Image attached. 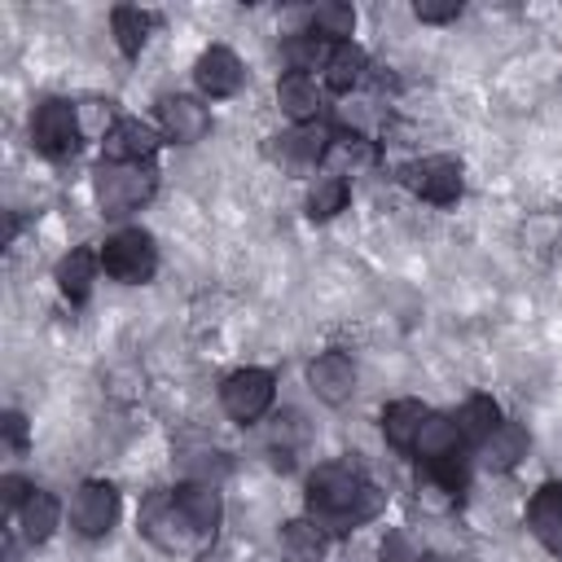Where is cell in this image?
<instances>
[{"label": "cell", "instance_id": "2", "mask_svg": "<svg viewBox=\"0 0 562 562\" xmlns=\"http://www.w3.org/2000/svg\"><path fill=\"white\" fill-rule=\"evenodd\" d=\"M140 536L154 540L162 553H202V549L215 544L211 536H202L189 522V514L180 509L176 492H149L145 496V505H140Z\"/></svg>", "mask_w": 562, "mask_h": 562}, {"label": "cell", "instance_id": "16", "mask_svg": "<svg viewBox=\"0 0 562 562\" xmlns=\"http://www.w3.org/2000/svg\"><path fill=\"white\" fill-rule=\"evenodd\" d=\"M277 105H281L285 119H294V127L299 123H316L321 119V88H316V79L303 75V70L281 75L277 79Z\"/></svg>", "mask_w": 562, "mask_h": 562}, {"label": "cell", "instance_id": "34", "mask_svg": "<svg viewBox=\"0 0 562 562\" xmlns=\"http://www.w3.org/2000/svg\"><path fill=\"white\" fill-rule=\"evenodd\" d=\"M0 426H4V439H9V448H13V452H22V448H26V417L9 408Z\"/></svg>", "mask_w": 562, "mask_h": 562}, {"label": "cell", "instance_id": "6", "mask_svg": "<svg viewBox=\"0 0 562 562\" xmlns=\"http://www.w3.org/2000/svg\"><path fill=\"white\" fill-rule=\"evenodd\" d=\"M277 400V378L272 369H237L220 382V404L233 422H259Z\"/></svg>", "mask_w": 562, "mask_h": 562}, {"label": "cell", "instance_id": "20", "mask_svg": "<svg viewBox=\"0 0 562 562\" xmlns=\"http://www.w3.org/2000/svg\"><path fill=\"white\" fill-rule=\"evenodd\" d=\"M13 518H18V531H22L26 544H44V540L57 531V522H61V505H57L53 492L35 487V492L26 496V505H22Z\"/></svg>", "mask_w": 562, "mask_h": 562}, {"label": "cell", "instance_id": "28", "mask_svg": "<svg viewBox=\"0 0 562 562\" xmlns=\"http://www.w3.org/2000/svg\"><path fill=\"white\" fill-rule=\"evenodd\" d=\"M356 31V9L351 4H338V0H325L307 13V35L316 40H334V44H347Z\"/></svg>", "mask_w": 562, "mask_h": 562}, {"label": "cell", "instance_id": "4", "mask_svg": "<svg viewBox=\"0 0 562 562\" xmlns=\"http://www.w3.org/2000/svg\"><path fill=\"white\" fill-rule=\"evenodd\" d=\"M31 140L44 158H70L83 140V123H79V105L66 97H44L31 114Z\"/></svg>", "mask_w": 562, "mask_h": 562}, {"label": "cell", "instance_id": "8", "mask_svg": "<svg viewBox=\"0 0 562 562\" xmlns=\"http://www.w3.org/2000/svg\"><path fill=\"white\" fill-rule=\"evenodd\" d=\"M422 202H435V206H452L457 198H461V162L457 158H448V154H430V158H417V162H408L404 167V176H400Z\"/></svg>", "mask_w": 562, "mask_h": 562}, {"label": "cell", "instance_id": "14", "mask_svg": "<svg viewBox=\"0 0 562 562\" xmlns=\"http://www.w3.org/2000/svg\"><path fill=\"white\" fill-rule=\"evenodd\" d=\"M461 430H457V417L448 413H430L417 430V443H413V457L422 465H439V461H457V448H461Z\"/></svg>", "mask_w": 562, "mask_h": 562}, {"label": "cell", "instance_id": "7", "mask_svg": "<svg viewBox=\"0 0 562 562\" xmlns=\"http://www.w3.org/2000/svg\"><path fill=\"white\" fill-rule=\"evenodd\" d=\"M119 509H123V505H119L114 483H105V479H88V483H79L75 496H70V527H75L83 540H101V536L114 531Z\"/></svg>", "mask_w": 562, "mask_h": 562}, {"label": "cell", "instance_id": "29", "mask_svg": "<svg viewBox=\"0 0 562 562\" xmlns=\"http://www.w3.org/2000/svg\"><path fill=\"white\" fill-rule=\"evenodd\" d=\"M347 198H351V184H347L342 176L321 171V176L307 184V215H312V220H334V215L347 206Z\"/></svg>", "mask_w": 562, "mask_h": 562}, {"label": "cell", "instance_id": "22", "mask_svg": "<svg viewBox=\"0 0 562 562\" xmlns=\"http://www.w3.org/2000/svg\"><path fill=\"white\" fill-rule=\"evenodd\" d=\"M329 176H356L364 167H373V145L360 136V132H334L329 149H325V162H321Z\"/></svg>", "mask_w": 562, "mask_h": 562}, {"label": "cell", "instance_id": "32", "mask_svg": "<svg viewBox=\"0 0 562 562\" xmlns=\"http://www.w3.org/2000/svg\"><path fill=\"white\" fill-rule=\"evenodd\" d=\"M31 492H35V487H31L22 474H4V479H0V505H4L9 514H18V509L26 505Z\"/></svg>", "mask_w": 562, "mask_h": 562}, {"label": "cell", "instance_id": "3", "mask_svg": "<svg viewBox=\"0 0 562 562\" xmlns=\"http://www.w3.org/2000/svg\"><path fill=\"white\" fill-rule=\"evenodd\" d=\"M154 189H158V176L136 162H101L92 171V198H97L101 215H110V220L140 211L154 198Z\"/></svg>", "mask_w": 562, "mask_h": 562}, {"label": "cell", "instance_id": "1", "mask_svg": "<svg viewBox=\"0 0 562 562\" xmlns=\"http://www.w3.org/2000/svg\"><path fill=\"white\" fill-rule=\"evenodd\" d=\"M386 505V492L364 479L360 465L351 461H325L307 479V518L325 527L329 536H342L369 518H378Z\"/></svg>", "mask_w": 562, "mask_h": 562}, {"label": "cell", "instance_id": "30", "mask_svg": "<svg viewBox=\"0 0 562 562\" xmlns=\"http://www.w3.org/2000/svg\"><path fill=\"white\" fill-rule=\"evenodd\" d=\"M378 562H426V544L408 527H391L378 544Z\"/></svg>", "mask_w": 562, "mask_h": 562}, {"label": "cell", "instance_id": "33", "mask_svg": "<svg viewBox=\"0 0 562 562\" xmlns=\"http://www.w3.org/2000/svg\"><path fill=\"white\" fill-rule=\"evenodd\" d=\"M413 13H417L422 22H452V18L461 13V0H417Z\"/></svg>", "mask_w": 562, "mask_h": 562}, {"label": "cell", "instance_id": "23", "mask_svg": "<svg viewBox=\"0 0 562 562\" xmlns=\"http://www.w3.org/2000/svg\"><path fill=\"white\" fill-rule=\"evenodd\" d=\"M176 465L189 483H220L228 474V452L215 448V443H180Z\"/></svg>", "mask_w": 562, "mask_h": 562}, {"label": "cell", "instance_id": "31", "mask_svg": "<svg viewBox=\"0 0 562 562\" xmlns=\"http://www.w3.org/2000/svg\"><path fill=\"white\" fill-rule=\"evenodd\" d=\"M79 123H83L88 136H101V140H105V132H110L119 119L110 114V101H97V97H92V101H79Z\"/></svg>", "mask_w": 562, "mask_h": 562}, {"label": "cell", "instance_id": "17", "mask_svg": "<svg viewBox=\"0 0 562 562\" xmlns=\"http://www.w3.org/2000/svg\"><path fill=\"white\" fill-rule=\"evenodd\" d=\"M531 448V435L518 426V422H501L483 443H479V461L487 470H514Z\"/></svg>", "mask_w": 562, "mask_h": 562}, {"label": "cell", "instance_id": "25", "mask_svg": "<svg viewBox=\"0 0 562 562\" xmlns=\"http://www.w3.org/2000/svg\"><path fill=\"white\" fill-rule=\"evenodd\" d=\"M154 13L149 9H136V4H119L110 13V31H114V44L123 48V57H136L145 44H149V31H154Z\"/></svg>", "mask_w": 562, "mask_h": 562}, {"label": "cell", "instance_id": "26", "mask_svg": "<svg viewBox=\"0 0 562 562\" xmlns=\"http://www.w3.org/2000/svg\"><path fill=\"white\" fill-rule=\"evenodd\" d=\"M501 422H505V417H501V404H496L492 395H470V400L457 408V430H461V439L474 443V448H479Z\"/></svg>", "mask_w": 562, "mask_h": 562}, {"label": "cell", "instance_id": "27", "mask_svg": "<svg viewBox=\"0 0 562 562\" xmlns=\"http://www.w3.org/2000/svg\"><path fill=\"white\" fill-rule=\"evenodd\" d=\"M325 544H329V531L316 527L312 518H294V522L281 527V549H285L290 562H321Z\"/></svg>", "mask_w": 562, "mask_h": 562}, {"label": "cell", "instance_id": "9", "mask_svg": "<svg viewBox=\"0 0 562 562\" xmlns=\"http://www.w3.org/2000/svg\"><path fill=\"white\" fill-rule=\"evenodd\" d=\"M158 132L171 145H193V140H202L211 132V110L198 97L162 92L158 97Z\"/></svg>", "mask_w": 562, "mask_h": 562}, {"label": "cell", "instance_id": "21", "mask_svg": "<svg viewBox=\"0 0 562 562\" xmlns=\"http://www.w3.org/2000/svg\"><path fill=\"white\" fill-rule=\"evenodd\" d=\"M325 75V88L329 92H351L360 79H364V70H369V57H364V48L360 44H329V53H325V66H321Z\"/></svg>", "mask_w": 562, "mask_h": 562}, {"label": "cell", "instance_id": "5", "mask_svg": "<svg viewBox=\"0 0 562 562\" xmlns=\"http://www.w3.org/2000/svg\"><path fill=\"white\" fill-rule=\"evenodd\" d=\"M101 268L123 285H145L158 272V246L145 228H119L101 246Z\"/></svg>", "mask_w": 562, "mask_h": 562}, {"label": "cell", "instance_id": "10", "mask_svg": "<svg viewBox=\"0 0 562 562\" xmlns=\"http://www.w3.org/2000/svg\"><path fill=\"white\" fill-rule=\"evenodd\" d=\"M162 145V132L145 119H119L101 140V162H136L145 167Z\"/></svg>", "mask_w": 562, "mask_h": 562}, {"label": "cell", "instance_id": "13", "mask_svg": "<svg viewBox=\"0 0 562 562\" xmlns=\"http://www.w3.org/2000/svg\"><path fill=\"white\" fill-rule=\"evenodd\" d=\"M307 386L316 391L321 404H347L356 395V364L347 351H321L312 364H307Z\"/></svg>", "mask_w": 562, "mask_h": 562}, {"label": "cell", "instance_id": "24", "mask_svg": "<svg viewBox=\"0 0 562 562\" xmlns=\"http://www.w3.org/2000/svg\"><path fill=\"white\" fill-rule=\"evenodd\" d=\"M97 268H101V255H92L88 246L70 250L61 263H57V290L70 299V303H83L92 294V281H97Z\"/></svg>", "mask_w": 562, "mask_h": 562}, {"label": "cell", "instance_id": "15", "mask_svg": "<svg viewBox=\"0 0 562 562\" xmlns=\"http://www.w3.org/2000/svg\"><path fill=\"white\" fill-rule=\"evenodd\" d=\"M527 527H531V536H536L549 553L562 558V483H544V487L531 496V505H527Z\"/></svg>", "mask_w": 562, "mask_h": 562}, {"label": "cell", "instance_id": "18", "mask_svg": "<svg viewBox=\"0 0 562 562\" xmlns=\"http://www.w3.org/2000/svg\"><path fill=\"white\" fill-rule=\"evenodd\" d=\"M426 417H430V408L422 400H391L382 408V435H386V443L400 448V452H413L417 430H422Z\"/></svg>", "mask_w": 562, "mask_h": 562}, {"label": "cell", "instance_id": "11", "mask_svg": "<svg viewBox=\"0 0 562 562\" xmlns=\"http://www.w3.org/2000/svg\"><path fill=\"white\" fill-rule=\"evenodd\" d=\"M334 132H338V127H329L325 119H316V123H299V127H290L285 136H277L272 158L285 162V167H294V171H307V167L325 162V149H329Z\"/></svg>", "mask_w": 562, "mask_h": 562}, {"label": "cell", "instance_id": "19", "mask_svg": "<svg viewBox=\"0 0 562 562\" xmlns=\"http://www.w3.org/2000/svg\"><path fill=\"white\" fill-rule=\"evenodd\" d=\"M176 501H180V509L189 514V522L202 531V536H211L215 540V531H220V518H224V505H220V492H215V483H180L176 487Z\"/></svg>", "mask_w": 562, "mask_h": 562}, {"label": "cell", "instance_id": "12", "mask_svg": "<svg viewBox=\"0 0 562 562\" xmlns=\"http://www.w3.org/2000/svg\"><path fill=\"white\" fill-rule=\"evenodd\" d=\"M193 79H198V92H202L206 101H224V97H233V92L241 88L246 70H241V57H237L233 48H224V44H211V48L198 57V66H193Z\"/></svg>", "mask_w": 562, "mask_h": 562}]
</instances>
